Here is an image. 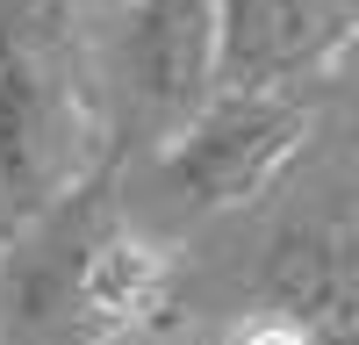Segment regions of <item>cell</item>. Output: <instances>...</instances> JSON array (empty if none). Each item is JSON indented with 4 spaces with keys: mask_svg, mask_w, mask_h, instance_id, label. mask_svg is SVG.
Here are the masks:
<instances>
[{
    "mask_svg": "<svg viewBox=\"0 0 359 345\" xmlns=\"http://www.w3.org/2000/svg\"><path fill=\"white\" fill-rule=\"evenodd\" d=\"M180 309L187 273L130 216L115 158L0 238V345H151Z\"/></svg>",
    "mask_w": 359,
    "mask_h": 345,
    "instance_id": "1",
    "label": "cell"
},
{
    "mask_svg": "<svg viewBox=\"0 0 359 345\" xmlns=\"http://www.w3.org/2000/svg\"><path fill=\"white\" fill-rule=\"evenodd\" d=\"M94 0H0V201L36 216L108 158Z\"/></svg>",
    "mask_w": 359,
    "mask_h": 345,
    "instance_id": "2",
    "label": "cell"
},
{
    "mask_svg": "<svg viewBox=\"0 0 359 345\" xmlns=\"http://www.w3.org/2000/svg\"><path fill=\"white\" fill-rule=\"evenodd\" d=\"M338 130V86L309 94H216L165 151H151V194L180 216H245L287 194Z\"/></svg>",
    "mask_w": 359,
    "mask_h": 345,
    "instance_id": "3",
    "label": "cell"
},
{
    "mask_svg": "<svg viewBox=\"0 0 359 345\" xmlns=\"http://www.w3.org/2000/svg\"><path fill=\"white\" fill-rule=\"evenodd\" d=\"M108 158H151L216 101V0H123L94 50Z\"/></svg>",
    "mask_w": 359,
    "mask_h": 345,
    "instance_id": "4",
    "label": "cell"
},
{
    "mask_svg": "<svg viewBox=\"0 0 359 345\" xmlns=\"http://www.w3.org/2000/svg\"><path fill=\"white\" fill-rule=\"evenodd\" d=\"M331 130L316 151V180L302 165V194L259 230V259H252V316H280L302 324L323 345H352V316H359V238H352V180H345V151Z\"/></svg>",
    "mask_w": 359,
    "mask_h": 345,
    "instance_id": "5",
    "label": "cell"
},
{
    "mask_svg": "<svg viewBox=\"0 0 359 345\" xmlns=\"http://www.w3.org/2000/svg\"><path fill=\"white\" fill-rule=\"evenodd\" d=\"M359 0H216V94L338 86Z\"/></svg>",
    "mask_w": 359,
    "mask_h": 345,
    "instance_id": "6",
    "label": "cell"
},
{
    "mask_svg": "<svg viewBox=\"0 0 359 345\" xmlns=\"http://www.w3.org/2000/svg\"><path fill=\"white\" fill-rule=\"evenodd\" d=\"M216 345H323V338H309L302 324H280V316H237V324H223Z\"/></svg>",
    "mask_w": 359,
    "mask_h": 345,
    "instance_id": "7",
    "label": "cell"
}]
</instances>
